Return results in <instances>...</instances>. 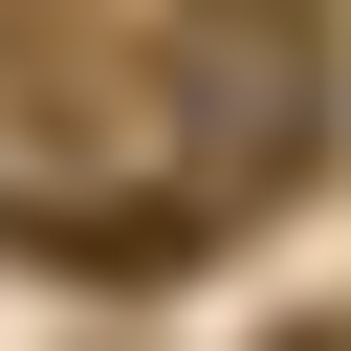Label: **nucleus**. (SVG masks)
I'll list each match as a JSON object with an SVG mask.
<instances>
[{
	"label": "nucleus",
	"mask_w": 351,
	"mask_h": 351,
	"mask_svg": "<svg viewBox=\"0 0 351 351\" xmlns=\"http://www.w3.org/2000/svg\"><path fill=\"white\" fill-rule=\"evenodd\" d=\"M154 110H176V154L219 176V219H263V197L329 154L351 44H329V0H154Z\"/></svg>",
	"instance_id": "1"
},
{
	"label": "nucleus",
	"mask_w": 351,
	"mask_h": 351,
	"mask_svg": "<svg viewBox=\"0 0 351 351\" xmlns=\"http://www.w3.org/2000/svg\"><path fill=\"white\" fill-rule=\"evenodd\" d=\"M285 351H351V329H285Z\"/></svg>",
	"instance_id": "2"
}]
</instances>
